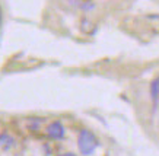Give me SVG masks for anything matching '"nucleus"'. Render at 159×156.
Wrapping results in <instances>:
<instances>
[{
    "mask_svg": "<svg viewBox=\"0 0 159 156\" xmlns=\"http://www.w3.org/2000/svg\"><path fill=\"white\" fill-rule=\"evenodd\" d=\"M47 134H48L50 137H53V139H57V140L63 139V137H64V128H63L61 123H58V121L51 123V124L47 127Z\"/></svg>",
    "mask_w": 159,
    "mask_h": 156,
    "instance_id": "nucleus-2",
    "label": "nucleus"
},
{
    "mask_svg": "<svg viewBox=\"0 0 159 156\" xmlns=\"http://www.w3.org/2000/svg\"><path fill=\"white\" fill-rule=\"evenodd\" d=\"M77 143H79V150L82 155H92L95 149L98 147V139L95 137L93 133H91L89 130H82L79 133V139H77Z\"/></svg>",
    "mask_w": 159,
    "mask_h": 156,
    "instance_id": "nucleus-1",
    "label": "nucleus"
},
{
    "mask_svg": "<svg viewBox=\"0 0 159 156\" xmlns=\"http://www.w3.org/2000/svg\"><path fill=\"white\" fill-rule=\"evenodd\" d=\"M60 156H76V155H73V153H64V155H60Z\"/></svg>",
    "mask_w": 159,
    "mask_h": 156,
    "instance_id": "nucleus-4",
    "label": "nucleus"
},
{
    "mask_svg": "<svg viewBox=\"0 0 159 156\" xmlns=\"http://www.w3.org/2000/svg\"><path fill=\"white\" fill-rule=\"evenodd\" d=\"M0 24H2V10H0Z\"/></svg>",
    "mask_w": 159,
    "mask_h": 156,
    "instance_id": "nucleus-5",
    "label": "nucleus"
},
{
    "mask_svg": "<svg viewBox=\"0 0 159 156\" xmlns=\"http://www.w3.org/2000/svg\"><path fill=\"white\" fill-rule=\"evenodd\" d=\"M150 96H152L153 104H158V99H159V78H156L153 82L150 83Z\"/></svg>",
    "mask_w": 159,
    "mask_h": 156,
    "instance_id": "nucleus-3",
    "label": "nucleus"
}]
</instances>
